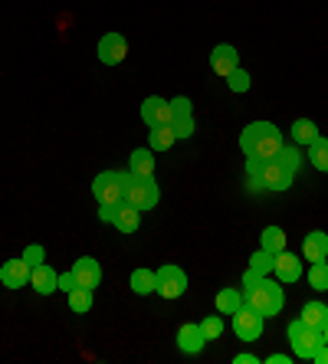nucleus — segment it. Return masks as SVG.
<instances>
[{"label":"nucleus","mask_w":328,"mask_h":364,"mask_svg":"<svg viewBox=\"0 0 328 364\" xmlns=\"http://www.w3.org/2000/svg\"><path fill=\"white\" fill-rule=\"evenodd\" d=\"M246 181H250V191H273V194H282L295 184V171H289L286 164H279L276 158L263 161V158H246Z\"/></svg>","instance_id":"obj_1"},{"label":"nucleus","mask_w":328,"mask_h":364,"mask_svg":"<svg viewBox=\"0 0 328 364\" xmlns=\"http://www.w3.org/2000/svg\"><path fill=\"white\" fill-rule=\"evenodd\" d=\"M243 305H250L253 312H260L263 318H276L286 305V292H282V282H273L270 276H260V279H243Z\"/></svg>","instance_id":"obj_2"},{"label":"nucleus","mask_w":328,"mask_h":364,"mask_svg":"<svg viewBox=\"0 0 328 364\" xmlns=\"http://www.w3.org/2000/svg\"><path fill=\"white\" fill-rule=\"evenodd\" d=\"M282 144H286V138H282V132L273 122H253L240 135V148H243L246 158H263V161L276 158V151Z\"/></svg>","instance_id":"obj_3"},{"label":"nucleus","mask_w":328,"mask_h":364,"mask_svg":"<svg viewBox=\"0 0 328 364\" xmlns=\"http://www.w3.org/2000/svg\"><path fill=\"white\" fill-rule=\"evenodd\" d=\"M128 178H132V171H102L99 178L92 181V197L102 207H118L125 200Z\"/></svg>","instance_id":"obj_4"},{"label":"nucleus","mask_w":328,"mask_h":364,"mask_svg":"<svg viewBox=\"0 0 328 364\" xmlns=\"http://www.w3.org/2000/svg\"><path fill=\"white\" fill-rule=\"evenodd\" d=\"M286 338H289V345H292V355L302 358V361H312V355L325 345L322 331L319 328H309L302 318H292V322L286 325Z\"/></svg>","instance_id":"obj_5"},{"label":"nucleus","mask_w":328,"mask_h":364,"mask_svg":"<svg viewBox=\"0 0 328 364\" xmlns=\"http://www.w3.org/2000/svg\"><path fill=\"white\" fill-rule=\"evenodd\" d=\"M154 292L161 299H181L187 292V272L177 263H164L154 269Z\"/></svg>","instance_id":"obj_6"},{"label":"nucleus","mask_w":328,"mask_h":364,"mask_svg":"<svg viewBox=\"0 0 328 364\" xmlns=\"http://www.w3.org/2000/svg\"><path fill=\"white\" fill-rule=\"evenodd\" d=\"M125 200L132 203V207H138V210H152L154 203L161 200V187L154 178H128V187H125Z\"/></svg>","instance_id":"obj_7"},{"label":"nucleus","mask_w":328,"mask_h":364,"mask_svg":"<svg viewBox=\"0 0 328 364\" xmlns=\"http://www.w3.org/2000/svg\"><path fill=\"white\" fill-rule=\"evenodd\" d=\"M263 318L260 312H253L250 305H243V309H236L233 315H230V328H233V335L240 341H256L263 335Z\"/></svg>","instance_id":"obj_8"},{"label":"nucleus","mask_w":328,"mask_h":364,"mask_svg":"<svg viewBox=\"0 0 328 364\" xmlns=\"http://www.w3.org/2000/svg\"><path fill=\"white\" fill-rule=\"evenodd\" d=\"M142 122L148 128H161L174 122V112H171V99H161V95H148L142 102Z\"/></svg>","instance_id":"obj_9"},{"label":"nucleus","mask_w":328,"mask_h":364,"mask_svg":"<svg viewBox=\"0 0 328 364\" xmlns=\"http://www.w3.org/2000/svg\"><path fill=\"white\" fill-rule=\"evenodd\" d=\"M99 63L102 66H118V63H125L128 56V40L122 33H105L99 40Z\"/></svg>","instance_id":"obj_10"},{"label":"nucleus","mask_w":328,"mask_h":364,"mask_svg":"<svg viewBox=\"0 0 328 364\" xmlns=\"http://www.w3.org/2000/svg\"><path fill=\"white\" fill-rule=\"evenodd\" d=\"M302 259L295 253H289V250H282V253H276V263H273V276H276L282 286H292V282L302 279Z\"/></svg>","instance_id":"obj_11"},{"label":"nucleus","mask_w":328,"mask_h":364,"mask_svg":"<svg viewBox=\"0 0 328 364\" xmlns=\"http://www.w3.org/2000/svg\"><path fill=\"white\" fill-rule=\"evenodd\" d=\"M177 348H181V355H201L207 348V335H203L201 322H184L177 328Z\"/></svg>","instance_id":"obj_12"},{"label":"nucleus","mask_w":328,"mask_h":364,"mask_svg":"<svg viewBox=\"0 0 328 364\" xmlns=\"http://www.w3.org/2000/svg\"><path fill=\"white\" fill-rule=\"evenodd\" d=\"M30 272H33V266L26 263L23 256L20 259H7V263L0 266V282L7 289H23V286H30Z\"/></svg>","instance_id":"obj_13"},{"label":"nucleus","mask_w":328,"mask_h":364,"mask_svg":"<svg viewBox=\"0 0 328 364\" xmlns=\"http://www.w3.org/2000/svg\"><path fill=\"white\" fill-rule=\"evenodd\" d=\"M236 66H240V53H236V46H230V43H217V46L211 50V69L217 73V76L227 79Z\"/></svg>","instance_id":"obj_14"},{"label":"nucleus","mask_w":328,"mask_h":364,"mask_svg":"<svg viewBox=\"0 0 328 364\" xmlns=\"http://www.w3.org/2000/svg\"><path fill=\"white\" fill-rule=\"evenodd\" d=\"M69 272H73L76 286H85V289H95L102 282V266L95 263L92 256H83V259H76Z\"/></svg>","instance_id":"obj_15"},{"label":"nucleus","mask_w":328,"mask_h":364,"mask_svg":"<svg viewBox=\"0 0 328 364\" xmlns=\"http://www.w3.org/2000/svg\"><path fill=\"white\" fill-rule=\"evenodd\" d=\"M30 286H33L40 296H53V292H59V272L53 269L50 263H36L33 272H30Z\"/></svg>","instance_id":"obj_16"},{"label":"nucleus","mask_w":328,"mask_h":364,"mask_svg":"<svg viewBox=\"0 0 328 364\" xmlns=\"http://www.w3.org/2000/svg\"><path fill=\"white\" fill-rule=\"evenodd\" d=\"M112 227H115L118 233L132 237V233H138V227H142V210H138V207H132L128 200H122L115 207V220H112Z\"/></svg>","instance_id":"obj_17"},{"label":"nucleus","mask_w":328,"mask_h":364,"mask_svg":"<svg viewBox=\"0 0 328 364\" xmlns=\"http://www.w3.org/2000/svg\"><path fill=\"white\" fill-rule=\"evenodd\" d=\"M302 256H305V263H319V259H328V233H325V230H312V233H305Z\"/></svg>","instance_id":"obj_18"},{"label":"nucleus","mask_w":328,"mask_h":364,"mask_svg":"<svg viewBox=\"0 0 328 364\" xmlns=\"http://www.w3.org/2000/svg\"><path fill=\"white\" fill-rule=\"evenodd\" d=\"M154 151L152 148H135L132 158H128V171L135 174V178H154Z\"/></svg>","instance_id":"obj_19"},{"label":"nucleus","mask_w":328,"mask_h":364,"mask_svg":"<svg viewBox=\"0 0 328 364\" xmlns=\"http://www.w3.org/2000/svg\"><path fill=\"white\" fill-rule=\"evenodd\" d=\"M273 263H276V256L266 253V250H256V253L250 256V266H246V276H243V279H260V276H270Z\"/></svg>","instance_id":"obj_20"},{"label":"nucleus","mask_w":328,"mask_h":364,"mask_svg":"<svg viewBox=\"0 0 328 364\" xmlns=\"http://www.w3.org/2000/svg\"><path fill=\"white\" fill-rule=\"evenodd\" d=\"M286 243H289V237H286V230L282 227H266L260 233V250H266V253H282L286 250Z\"/></svg>","instance_id":"obj_21"},{"label":"nucleus","mask_w":328,"mask_h":364,"mask_svg":"<svg viewBox=\"0 0 328 364\" xmlns=\"http://www.w3.org/2000/svg\"><path fill=\"white\" fill-rule=\"evenodd\" d=\"M299 318H302L305 325H309V328H325V322H328V305L325 302H319V299H315V302H305L302 305V315H299Z\"/></svg>","instance_id":"obj_22"},{"label":"nucleus","mask_w":328,"mask_h":364,"mask_svg":"<svg viewBox=\"0 0 328 364\" xmlns=\"http://www.w3.org/2000/svg\"><path fill=\"white\" fill-rule=\"evenodd\" d=\"M236 309H243V289H220L217 292V312L233 315Z\"/></svg>","instance_id":"obj_23"},{"label":"nucleus","mask_w":328,"mask_h":364,"mask_svg":"<svg viewBox=\"0 0 328 364\" xmlns=\"http://www.w3.org/2000/svg\"><path fill=\"white\" fill-rule=\"evenodd\" d=\"M289 132H292V141H295V144H312V141H315V138L322 135V132H319V125H315V122H312V119H295Z\"/></svg>","instance_id":"obj_24"},{"label":"nucleus","mask_w":328,"mask_h":364,"mask_svg":"<svg viewBox=\"0 0 328 364\" xmlns=\"http://www.w3.org/2000/svg\"><path fill=\"white\" fill-rule=\"evenodd\" d=\"M92 292L95 289H85V286H76L73 292H66L69 296V309L76 315H89L92 312Z\"/></svg>","instance_id":"obj_25"},{"label":"nucleus","mask_w":328,"mask_h":364,"mask_svg":"<svg viewBox=\"0 0 328 364\" xmlns=\"http://www.w3.org/2000/svg\"><path fill=\"white\" fill-rule=\"evenodd\" d=\"M174 141H177V135L171 125H161V128H152V132H148V148H152V151H168Z\"/></svg>","instance_id":"obj_26"},{"label":"nucleus","mask_w":328,"mask_h":364,"mask_svg":"<svg viewBox=\"0 0 328 364\" xmlns=\"http://www.w3.org/2000/svg\"><path fill=\"white\" fill-rule=\"evenodd\" d=\"M309 164L315 171H322V174H328V138L319 135L309 144Z\"/></svg>","instance_id":"obj_27"},{"label":"nucleus","mask_w":328,"mask_h":364,"mask_svg":"<svg viewBox=\"0 0 328 364\" xmlns=\"http://www.w3.org/2000/svg\"><path fill=\"white\" fill-rule=\"evenodd\" d=\"M132 292H135V296H152L154 292V269L138 266V269L132 272Z\"/></svg>","instance_id":"obj_28"},{"label":"nucleus","mask_w":328,"mask_h":364,"mask_svg":"<svg viewBox=\"0 0 328 364\" xmlns=\"http://www.w3.org/2000/svg\"><path fill=\"white\" fill-rule=\"evenodd\" d=\"M309 286L315 292H328V263L319 259V263H309Z\"/></svg>","instance_id":"obj_29"},{"label":"nucleus","mask_w":328,"mask_h":364,"mask_svg":"<svg viewBox=\"0 0 328 364\" xmlns=\"http://www.w3.org/2000/svg\"><path fill=\"white\" fill-rule=\"evenodd\" d=\"M276 161L286 164L289 171H295V174H299V168H302V154L295 151V144H282V148L276 151Z\"/></svg>","instance_id":"obj_30"},{"label":"nucleus","mask_w":328,"mask_h":364,"mask_svg":"<svg viewBox=\"0 0 328 364\" xmlns=\"http://www.w3.org/2000/svg\"><path fill=\"white\" fill-rule=\"evenodd\" d=\"M250 82H253V79H250V73H246V69H240V66H236L233 73H230V76H227L230 92H246V89H250Z\"/></svg>","instance_id":"obj_31"},{"label":"nucleus","mask_w":328,"mask_h":364,"mask_svg":"<svg viewBox=\"0 0 328 364\" xmlns=\"http://www.w3.org/2000/svg\"><path fill=\"white\" fill-rule=\"evenodd\" d=\"M201 328H203V335H207V341H217L220 335H223V318H220V315H207L201 322Z\"/></svg>","instance_id":"obj_32"},{"label":"nucleus","mask_w":328,"mask_h":364,"mask_svg":"<svg viewBox=\"0 0 328 364\" xmlns=\"http://www.w3.org/2000/svg\"><path fill=\"white\" fill-rule=\"evenodd\" d=\"M171 112H174V119H194V102L187 95H177L171 99Z\"/></svg>","instance_id":"obj_33"},{"label":"nucleus","mask_w":328,"mask_h":364,"mask_svg":"<svg viewBox=\"0 0 328 364\" xmlns=\"http://www.w3.org/2000/svg\"><path fill=\"white\" fill-rule=\"evenodd\" d=\"M171 128H174L177 141H184V138H191L194 132H197V125H194V119H174V122H171Z\"/></svg>","instance_id":"obj_34"},{"label":"nucleus","mask_w":328,"mask_h":364,"mask_svg":"<svg viewBox=\"0 0 328 364\" xmlns=\"http://www.w3.org/2000/svg\"><path fill=\"white\" fill-rule=\"evenodd\" d=\"M23 259L30 266H36V263H43V246H26V253H23Z\"/></svg>","instance_id":"obj_35"},{"label":"nucleus","mask_w":328,"mask_h":364,"mask_svg":"<svg viewBox=\"0 0 328 364\" xmlns=\"http://www.w3.org/2000/svg\"><path fill=\"white\" fill-rule=\"evenodd\" d=\"M59 289H63V292H73V289H76V279H73V272H59Z\"/></svg>","instance_id":"obj_36"},{"label":"nucleus","mask_w":328,"mask_h":364,"mask_svg":"<svg viewBox=\"0 0 328 364\" xmlns=\"http://www.w3.org/2000/svg\"><path fill=\"white\" fill-rule=\"evenodd\" d=\"M99 220L102 223H112V220H115V207H102V203H99Z\"/></svg>","instance_id":"obj_37"},{"label":"nucleus","mask_w":328,"mask_h":364,"mask_svg":"<svg viewBox=\"0 0 328 364\" xmlns=\"http://www.w3.org/2000/svg\"><path fill=\"white\" fill-rule=\"evenodd\" d=\"M263 358H256V355H250V351H246V355H236L233 358V364H260Z\"/></svg>","instance_id":"obj_38"},{"label":"nucleus","mask_w":328,"mask_h":364,"mask_svg":"<svg viewBox=\"0 0 328 364\" xmlns=\"http://www.w3.org/2000/svg\"><path fill=\"white\" fill-rule=\"evenodd\" d=\"M312 361H315V364H328V345H322L319 351L312 355Z\"/></svg>","instance_id":"obj_39"},{"label":"nucleus","mask_w":328,"mask_h":364,"mask_svg":"<svg viewBox=\"0 0 328 364\" xmlns=\"http://www.w3.org/2000/svg\"><path fill=\"white\" fill-rule=\"evenodd\" d=\"M266 364H292V358L289 355H270V358H263Z\"/></svg>","instance_id":"obj_40"},{"label":"nucleus","mask_w":328,"mask_h":364,"mask_svg":"<svg viewBox=\"0 0 328 364\" xmlns=\"http://www.w3.org/2000/svg\"><path fill=\"white\" fill-rule=\"evenodd\" d=\"M322 338H325V345H328V322H325V328H322Z\"/></svg>","instance_id":"obj_41"}]
</instances>
